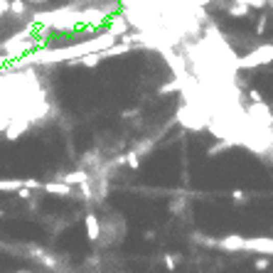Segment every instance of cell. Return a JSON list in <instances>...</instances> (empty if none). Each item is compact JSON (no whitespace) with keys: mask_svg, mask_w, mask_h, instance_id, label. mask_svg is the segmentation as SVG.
<instances>
[{"mask_svg":"<svg viewBox=\"0 0 273 273\" xmlns=\"http://www.w3.org/2000/svg\"><path fill=\"white\" fill-rule=\"evenodd\" d=\"M10 13V0H0V17Z\"/></svg>","mask_w":273,"mask_h":273,"instance_id":"ffe728a7","label":"cell"},{"mask_svg":"<svg viewBox=\"0 0 273 273\" xmlns=\"http://www.w3.org/2000/svg\"><path fill=\"white\" fill-rule=\"evenodd\" d=\"M84 227H86V239L89 241H98L101 239V221L96 219V214H86Z\"/></svg>","mask_w":273,"mask_h":273,"instance_id":"52a82bcc","label":"cell"},{"mask_svg":"<svg viewBox=\"0 0 273 273\" xmlns=\"http://www.w3.org/2000/svg\"><path fill=\"white\" fill-rule=\"evenodd\" d=\"M182 207H185V200H172V202L167 205V212H170V214H180Z\"/></svg>","mask_w":273,"mask_h":273,"instance_id":"9a60e30c","label":"cell"},{"mask_svg":"<svg viewBox=\"0 0 273 273\" xmlns=\"http://www.w3.org/2000/svg\"><path fill=\"white\" fill-rule=\"evenodd\" d=\"M244 251H254L261 256H273V236H251L246 239Z\"/></svg>","mask_w":273,"mask_h":273,"instance_id":"3957f363","label":"cell"},{"mask_svg":"<svg viewBox=\"0 0 273 273\" xmlns=\"http://www.w3.org/2000/svg\"><path fill=\"white\" fill-rule=\"evenodd\" d=\"M249 118L254 126H261V128H273V111L268 109L266 101H256L249 106Z\"/></svg>","mask_w":273,"mask_h":273,"instance_id":"7a4b0ae2","label":"cell"},{"mask_svg":"<svg viewBox=\"0 0 273 273\" xmlns=\"http://www.w3.org/2000/svg\"><path fill=\"white\" fill-rule=\"evenodd\" d=\"M106 30H109L111 35H116V37H123V35H128V30H131V22H128L126 13H113V15H111Z\"/></svg>","mask_w":273,"mask_h":273,"instance_id":"277c9868","label":"cell"},{"mask_svg":"<svg viewBox=\"0 0 273 273\" xmlns=\"http://www.w3.org/2000/svg\"><path fill=\"white\" fill-rule=\"evenodd\" d=\"M62 180H64L67 185H71V187H79V185H84V182L89 180V172H86L84 167H79V170H71V172H67Z\"/></svg>","mask_w":273,"mask_h":273,"instance_id":"ba28073f","label":"cell"},{"mask_svg":"<svg viewBox=\"0 0 273 273\" xmlns=\"http://www.w3.org/2000/svg\"><path fill=\"white\" fill-rule=\"evenodd\" d=\"M25 3H30V5H47L49 0H25Z\"/></svg>","mask_w":273,"mask_h":273,"instance_id":"603a6c76","label":"cell"},{"mask_svg":"<svg viewBox=\"0 0 273 273\" xmlns=\"http://www.w3.org/2000/svg\"><path fill=\"white\" fill-rule=\"evenodd\" d=\"M266 22H268V17H266V15H261L259 22H256V35H263V32H266Z\"/></svg>","mask_w":273,"mask_h":273,"instance_id":"d6986e66","label":"cell"},{"mask_svg":"<svg viewBox=\"0 0 273 273\" xmlns=\"http://www.w3.org/2000/svg\"><path fill=\"white\" fill-rule=\"evenodd\" d=\"M249 98H251V104H256V101H263L261 91H256V89H251V91H249Z\"/></svg>","mask_w":273,"mask_h":273,"instance_id":"44dd1931","label":"cell"},{"mask_svg":"<svg viewBox=\"0 0 273 273\" xmlns=\"http://www.w3.org/2000/svg\"><path fill=\"white\" fill-rule=\"evenodd\" d=\"M0 217H5V209H0Z\"/></svg>","mask_w":273,"mask_h":273,"instance_id":"cb8c5ba5","label":"cell"},{"mask_svg":"<svg viewBox=\"0 0 273 273\" xmlns=\"http://www.w3.org/2000/svg\"><path fill=\"white\" fill-rule=\"evenodd\" d=\"M232 145H234L232 140H221V143H217V145H212V148L207 151V155H209V158H212V155H219L221 151H227V148H232Z\"/></svg>","mask_w":273,"mask_h":273,"instance_id":"4fadbf2b","label":"cell"},{"mask_svg":"<svg viewBox=\"0 0 273 273\" xmlns=\"http://www.w3.org/2000/svg\"><path fill=\"white\" fill-rule=\"evenodd\" d=\"M268 266H271V259H266V256H261V259L254 261V268H256V271H266Z\"/></svg>","mask_w":273,"mask_h":273,"instance_id":"2e32d148","label":"cell"},{"mask_svg":"<svg viewBox=\"0 0 273 273\" xmlns=\"http://www.w3.org/2000/svg\"><path fill=\"white\" fill-rule=\"evenodd\" d=\"M42 190L47 192V194H57V197H71L74 194V187L67 185L64 180H49V182L42 185Z\"/></svg>","mask_w":273,"mask_h":273,"instance_id":"8992f818","label":"cell"},{"mask_svg":"<svg viewBox=\"0 0 273 273\" xmlns=\"http://www.w3.org/2000/svg\"><path fill=\"white\" fill-rule=\"evenodd\" d=\"M20 273H30V271H20Z\"/></svg>","mask_w":273,"mask_h":273,"instance_id":"d4e9b609","label":"cell"},{"mask_svg":"<svg viewBox=\"0 0 273 273\" xmlns=\"http://www.w3.org/2000/svg\"><path fill=\"white\" fill-rule=\"evenodd\" d=\"M10 15H15V17H28L30 3H25V0H10Z\"/></svg>","mask_w":273,"mask_h":273,"instance_id":"30bf717a","label":"cell"},{"mask_svg":"<svg viewBox=\"0 0 273 273\" xmlns=\"http://www.w3.org/2000/svg\"><path fill=\"white\" fill-rule=\"evenodd\" d=\"M17 197H20V200H30V197H32V190L22 187V190H17Z\"/></svg>","mask_w":273,"mask_h":273,"instance_id":"7402d4cb","label":"cell"},{"mask_svg":"<svg viewBox=\"0 0 273 273\" xmlns=\"http://www.w3.org/2000/svg\"><path fill=\"white\" fill-rule=\"evenodd\" d=\"M180 259H182L180 254H165V256H163L165 268H167V271H175V268L180 266Z\"/></svg>","mask_w":273,"mask_h":273,"instance_id":"7c38bea8","label":"cell"},{"mask_svg":"<svg viewBox=\"0 0 273 273\" xmlns=\"http://www.w3.org/2000/svg\"><path fill=\"white\" fill-rule=\"evenodd\" d=\"M271 62H273V44H259L249 55L236 59V69H256L263 67V64H271Z\"/></svg>","mask_w":273,"mask_h":273,"instance_id":"6da1fadb","label":"cell"},{"mask_svg":"<svg viewBox=\"0 0 273 273\" xmlns=\"http://www.w3.org/2000/svg\"><path fill=\"white\" fill-rule=\"evenodd\" d=\"M229 15H234V17H246V15H249V8H246L244 3L234 0L232 5H229Z\"/></svg>","mask_w":273,"mask_h":273,"instance_id":"8fae6325","label":"cell"},{"mask_svg":"<svg viewBox=\"0 0 273 273\" xmlns=\"http://www.w3.org/2000/svg\"><path fill=\"white\" fill-rule=\"evenodd\" d=\"M42 185H44V182H40V180L25 178V187H28V190H42Z\"/></svg>","mask_w":273,"mask_h":273,"instance_id":"e0dca14e","label":"cell"},{"mask_svg":"<svg viewBox=\"0 0 273 273\" xmlns=\"http://www.w3.org/2000/svg\"><path fill=\"white\" fill-rule=\"evenodd\" d=\"M232 200L236 205H246V194L241 190H232Z\"/></svg>","mask_w":273,"mask_h":273,"instance_id":"ac0fdd59","label":"cell"},{"mask_svg":"<svg viewBox=\"0 0 273 273\" xmlns=\"http://www.w3.org/2000/svg\"><path fill=\"white\" fill-rule=\"evenodd\" d=\"M239 3H244L249 10H251V8H254V10H263V8H266V0H239Z\"/></svg>","mask_w":273,"mask_h":273,"instance_id":"5bb4252c","label":"cell"},{"mask_svg":"<svg viewBox=\"0 0 273 273\" xmlns=\"http://www.w3.org/2000/svg\"><path fill=\"white\" fill-rule=\"evenodd\" d=\"M244 246H246V236H239V234H227V236L217 239V249L229 251V254H234V251H244Z\"/></svg>","mask_w":273,"mask_h":273,"instance_id":"5b68a950","label":"cell"},{"mask_svg":"<svg viewBox=\"0 0 273 273\" xmlns=\"http://www.w3.org/2000/svg\"><path fill=\"white\" fill-rule=\"evenodd\" d=\"M25 187V180H17V178H5L0 180V192H17Z\"/></svg>","mask_w":273,"mask_h":273,"instance_id":"9c48e42d","label":"cell"}]
</instances>
